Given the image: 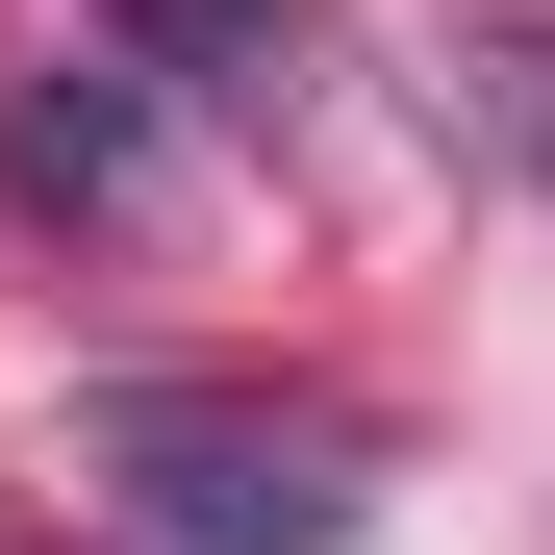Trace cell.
Listing matches in <instances>:
<instances>
[{
	"mask_svg": "<svg viewBox=\"0 0 555 555\" xmlns=\"http://www.w3.org/2000/svg\"><path fill=\"white\" fill-rule=\"evenodd\" d=\"M102 454H127V505H152L177 555H353V505H379L328 404H203V379L102 404Z\"/></svg>",
	"mask_w": 555,
	"mask_h": 555,
	"instance_id": "1",
	"label": "cell"
},
{
	"mask_svg": "<svg viewBox=\"0 0 555 555\" xmlns=\"http://www.w3.org/2000/svg\"><path fill=\"white\" fill-rule=\"evenodd\" d=\"M102 26H127V76H177V102H253V127L304 102V51H328L304 0H102Z\"/></svg>",
	"mask_w": 555,
	"mask_h": 555,
	"instance_id": "2",
	"label": "cell"
},
{
	"mask_svg": "<svg viewBox=\"0 0 555 555\" xmlns=\"http://www.w3.org/2000/svg\"><path fill=\"white\" fill-rule=\"evenodd\" d=\"M454 102H480V127L555 177V26H480V51H454Z\"/></svg>",
	"mask_w": 555,
	"mask_h": 555,
	"instance_id": "3",
	"label": "cell"
}]
</instances>
